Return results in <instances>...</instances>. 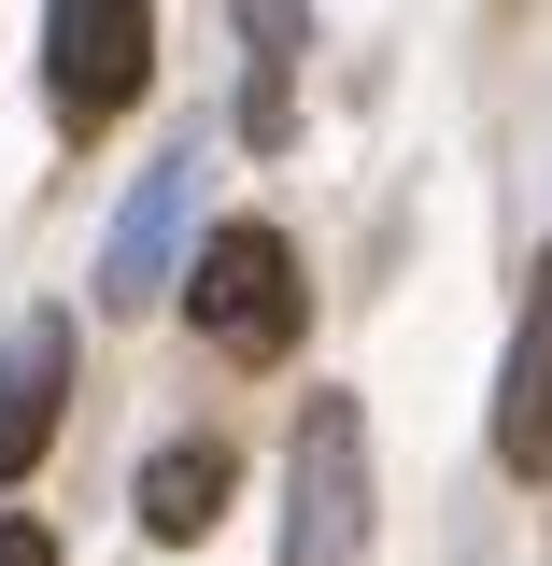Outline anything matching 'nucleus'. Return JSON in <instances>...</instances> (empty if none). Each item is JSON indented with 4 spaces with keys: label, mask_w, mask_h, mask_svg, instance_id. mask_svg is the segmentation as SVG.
Listing matches in <instances>:
<instances>
[{
    "label": "nucleus",
    "mask_w": 552,
    "mask_h": 566,
    "mask_svg": "<svg viewBox=\"0 0 552 566\" xmlns=\"http://www.w3.org/2000/svg\"><path fill=\"white\" fill-rule=\"evenodd\" d=\"M496 453H510V482H552V255H539V283H524V326H510Z\"/></svg>",
    "instance_id": "obj_6"
},
{
    "label": "nucleus",
    "mask_w": 552,
    "mask_h": 566,
    "mask_svg": "<svg viewBox=\"0 0 552 566\" xmlns=\"http://www.w3.org/2000/svg\"><path fill=\"white\" fill-rule=\"evenodd\" d=\"M58 411H71V312H29L0 340V482H29L58 453Z\"/></svg>",
    "instance_id": "obj_4"
},
{
    "label": "nucleus",
    "mask_w": 552,
    "mask_h": 566,
    "mask_svg": "<svg viewBox=\"0 0 552 566\" xmlns=\"http://www.w3.org/2000/svg\"><path fill=\"white\" fill-rule=\"evenodd\" d=\"M283 566H368V411H354V397H312V411H298Z\"/></svg>",
    "instance_id": "obj_1"
},
{
    "label": "nucleus",
    "mask_w": 552,
    "mask_h": 566,
    "mask_svg": "<svg viewBox=\"0 0 552 566\" xmlns=\"http://www.w3.org/2000/svg\"><path fill=\"white\" fill-rule=\"evenodd\" d=\"M283 71H298V0H241V128H256V156L283 142Z\"/></svg>",
    "instance_id": "obj_8"
},
{
    "label": "nucleus",
    "mask_w": 552,
    "mask_h": 566,
    "mask_svg": "<svg viewBox=\"0 0 552 566\" xmlns=\"http://www.w3.org/2000/svg\"><path fill=\"white\" fill-rule=\"evenodd\" d=\"M185 326L212 354H283L298 340V255H283L270 227H212L199 270H185Z\"/></svg>",
    "instance_id": "obj_3"
},
{
    "label": "nucleus",
    "mask_w": 552,
    "mask_h": 566,
    "mask_svg": "<svg viewBox=\"0 0 552 566\" xmlns=\"http://www.w3.org/2000/svg\"><path fill=\"white\" fill-rule=\"evenodd\" d=\"M0 566H58V538L43 524H0Z\"/></svg>",
    "instance_id": "obj_9"
},
{
    "label": "nucleus",
    "mask_w": 552,
    "mask_h": 566,
    "mask_svg": "<svg viewBox=\"0 0 552 566\" xmlns=\"http://www.w3.org/2000/svg\"><path fill=\"white\" fill-rule=\"evenodd\" d=\"M212 510H227V453L212 439L142 453V538H212Z\"/></svg>",
    "instance_id": "obj_7"
},
{
    "label": "nucleus",
    "mask_w": 552,
    "mask_h": 566,
    "mask_svg": "<svg viewBox=\"0 0 552 566\" xmlns=\"http://www.w3.org/2000/svg\"><path fill=\"white\" fill-rule=\"evenodd\" d=\"M43 85H58L71 128H114L156 85V0H58L43 14Z\"/></svg>",
    "instance_id": "obj_2"
},
{
    "label": "nucleus",
    "mask_w": 552,
    "mask_h": 566,
    "mask_svg": "<svg viewBox=\"0 0 552 566\" xmlns=\"http://www.w3.org/2000/svg\"><path fill=\"white\" fill-rule=\"evenodd\" d=\"M185 199H199V156H156V170H142V199L114 212V255H100V297H114V312L185 297V270H170V255H185Z\"/></svg>",
    "instance_id": "obj_5"
}]
</instances>
